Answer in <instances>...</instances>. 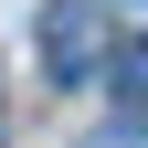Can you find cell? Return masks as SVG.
<instances>
[{
    "mask_svg": "<svg viewBox=\"0 0 148 148\" xmlns=\"http://www.w3.org/2000/svg\"><path fill=\"white\" fill-rule=\"evenodd\" d=\"M42 64L64 74V85H85V74L106 64V21H95V0H53V11H42Z\"/></svg>",
    "mask_w": 148,
    "mask_h": 148,
    "instance_id": "1",
    "label": "cell"
},
{
    "mask_svg": "<svg viewBox=\"0 0 148 148\" xmlns=\"http://www.w3.org/2000/svg\"><path fill=\"white\" fill-rule=\"evenodd\" d=\"M106 74H116V106H138V95H148V53H106Z\"/></svg>",
    "mask_w": 148,
    "mask_h": 148,
    "instance_id": "2",
    "label": "cell"
},
{
    "mask_svg": "<svg viewBox=\"0 0 148 148\" xmlns=\"http://www.w3.org/2000/svg\"><path fill=\"white\" fill-rule=\"evenodd\" d=\"M95 148H138V127H127V116H116V127H95Z\"/></svg>",
    "mask_w": 148,
    "mask_h": 148,
    "instance_id": "3",
    "label": "cell"
}]
</instances>
